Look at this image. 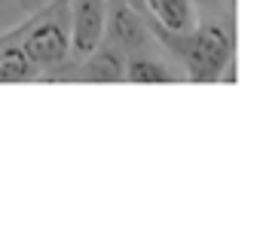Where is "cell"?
Segmentation results:
<instances>
[{
	"label": "cell",
	"mask_w": 260,
	"mask_h": 241,
	"mask_svg": "<svg viewBox=\"0 0 260 241\" xmlns=\"http://www.w3.org/2000/svg\"><path fill=\"white\" fill-rule=\"evenodd\" d=\"M178 52L184 55V64H187L193 83H214V79H220V70L230 64L233 40L226 37L223 28L205 25V28L187 34V43Z\"/></svg>",
	"instance_id": "1"
},
{
	"label": "cell",
	"mask_w": 260,
	"mask_h": 241,
	"mask_svg": "<svg viewBox=\"0 0 260 241\" xmlns=\"http://www.w3.org/2000/svg\"><path fill=\"white\" fill-rule=\"evenodd\" d=\"M107 25V0H77L74 22H71V43L77 55H92L104 37Z\"/></svg>",
	"instance_id": "2"
},
{
	"label": "cell",
	"mask_w": 260,
	"mask_h": 241,
	"mask_svg": "<svg viewBox=\"0 0 260 241\" xmlns=\"http://www.w3.org/2000/svg\"><path fill=\"white\" fill-rule=\"evenodd\" d=\"M68 49H71V37H68V31H64V25L58 19L40 22L25 40V52L31 55V61L37 67H58V64H64Z\"/></svg>",
	"instance_id": "3"
},
{
	"label": "cell",
	"mask_w": 260,
	"mask_h": 241,
	"mask_svg": "<svg viewBox=\"0 0 260 241\" xmlns=\"http://www.w3.org/2000/svg\"><path fill=\"white\" fill-rule=\"evenodd\" d=\"M107 10H110V37L128 49V52H141L150 46V34L141 22V16L125 4V0H107Z\"/></svg>",
	"instance_id": "4"
},
{
	"label": "cell",
	"mask_w": 260,
	"mask_h": 241,
	"mask_svg": "<svg viewBox=\"0 0 260 241\" xmlns=\"http://www.w3.org/2000/svg\"><path fill=\"white\" fill-rule=\"evenodd\" d=\"M147 7L166 31H172L178 37H187V34L196 31L193 10H190L187 0H147Z\"/></svg>",
	"instance_id": "5"
},
{
	"label": "cell",
	"mask_w": 260,
	"mask_h": 241,
	"mask_svg": "<svg viewBox=\"0 0 260 241\" xmlns=\"http://www.w3.org/2000/svg\"><path fill=\"white\" fill-rule=\"evenodd\" d=\"M83 76L92 83H122L125 79V64L122 55L113 46H101L89 55V61L83 64Z\"/></svg>",
	"instance_id": "6"
},
{
	"label": "cell",
	"mask_w": 260,
	"mask_h": 241,
	"mask_svg": "<svg viewBox=\"0 0 260 241\" xmlns=\"http://www.w3.org/2000/svg\"><path fill=\"white\" fill-rule=\"evenodd\" d=\"M34 61L25 52V46H10L0 49V83H22L34 73Z\"/></svg>",
	"instance_id": "7"
},
{
	"label": "cell",
	"mask_w": 260,
	"mask_h": 241,
	"mask_svg": "<svg viewBox=\"0 0 260 241\" xmlns=\"http://www.w3.org/2000/svg\"><path fill=\"white\" fill-rule=\"evenodd\" d=\"M125 79L128 83H172V73L169 67H162L159 61L153 58H132L125 64Z\"/></svg>",
	"instance_id": "8"
}]
</instances>
